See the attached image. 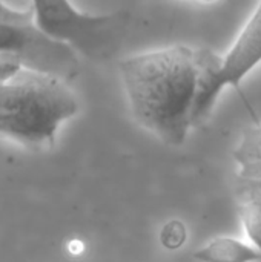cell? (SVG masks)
<instances>
[{
	"mask_svg": "<svg viewBox=\"0 0 261 262\" xmlns=\"http://www.w3.org/2000/svg\"><path fill=\"white\" fill-rule=\"evenodd\" d=\"M118 72L135 121L171 146L185 143L197 88L195 48L174 45L132 54Z\"/></svg>",
	"mask_w": 261,
	"mask_h": 262,
	"instance_id": "6da1fadb",
	"label": "cell"
},
{
	"mask_svg": "<svg viewBox=\"0 0 261 262\" xmlns=\"http://www.w3.org/2000/svg\"><path fill=\"white\" fill-rule=\"evenodd\" d=\"M78 112L69 83L20 66L0 80V135L29 147L51 146L62 123Z\"/></svg>",
	"mask_w": 261,
	"mask_h": 262,
	"instance_id": "7a4b0ae2",
	"label": "cell"
},
{
	"mask_svg": "<svg viewBox=\"0 0 261 262\" xmlns=\"http://www.w3.org/2000/svg\"><path fill=\"white\" fill-rule=\"evenodd\" d=\"M32 20L49 37L72 48L78 57L92 61L111 58L123 45L131 12L86 14L71 0H32Z\"/></svg>",
	"mask_w": 261,
	"mask_h": 262,
	"instance_id": "3957f363",
	"label": "cell"
},
{
	"mask_svg": "<svg viewBox=\"0 0 261 262\" xmlns=\"http://www.w3.org/2000/svg\"><path fill=\"white\" fill-rule=\"evenodd\" d=\"M197 88L191 112V127L203 124L225 86L240 89L242 80L261 61V2L226 57L211 49L195 48Z\"/></svg>",
	"mask_w": 261,
	"mask_h": 262,
	"instance_id": "277c9868",
	"label": "cell"
},
{
	"mask_svg": "<svg viewBox=\"0 0 261 262\" xmlns=\"http://www.w3.org/2000/svg\"><path fill=\"white\" fill-rule=\"evenodd\" d=\"M0 55L20 66L55 75L68 83L80 74V57L68 45L46 35L34 20L0 21Z\"/></svg>",
	"mask_w": 261,
	"mask_h": 262,
	"instance_id": "5b68a950",
	"label": "cell"
},
{
	"mask_svg": "<svg viewBox=\"0 0 261 262\" xmlns=\"http://www.w3.org/2000/svg\"><path fill=\"white\" fill-rule=\"evenodd\" d=\"M194 258L200 262H260L261 252L235 238H215L198 249Z\"/></svg>",
	"mask_w": 261,
	"mask_h": 262,
	"instance_id": "8992f818",
	"label": "cell"
},
{
	"mask_svg": "<svg viewBox=\"0 0 261 262\" xmlns=\"http://www.w3.org/2000/svg\"><path fill=\"white\" fill-rule=\"evenodd\" d=\"M238 178L261 181V124L248 127L234 152Z\"/></svg>",
	"mask_w": 261,
	"mask_h": 262,
	"instance_id": "52a82bcc",
	"label": "cell"
},
{
	"mask_svg": "<svg viewBox=\"0 0 261 262\" xmlns=\"http://www.w3.org/2000/svg\"><path fill=\"white\" fill-rule=\"evenodd\" d=\"M240 220L248 238L261 252V196L242 178L237 184Z\"/></svg>",
	"mask_w": 261,
	"mask_h": 262,
	"instance_id": "ba28073f",
	"label": "cell"
},
{
	"mask_svg": "<svg viewBox=\"0 0 261 262\" xmlns=\"http://www.w3.org/2000/svg\"><path fill=\"white\" fill-rule=\"evenodd\" d=\"M162 243L166 249L169 250H175L180 249L188 238V232L183 223L180 221H171L169 224L165 226V229L162 230Z\"/></svg>",
	"mask_w": 261,
	"mask_h": 262,
	"instance_id": "9c48e42d",
	"label": "cell"
},
{
	"mask_svg": "<svg viewBox=\"0 0 261 262\" xmlns=\"http://www.w3.org/2000/svg\"><path fill=\"white\" fill-rule=\"evenodd\" d=\"M0 57H2V55H0Z\"/></svg>",
	"mask_w": 261,
	"mask_h": 262,
	"instance_id": "30bf717a",
	"label": "cell"
},
{
	"mask_svg": "<svg viewBox=\"0 0 261 262\" xmlns=\"http://www.w3.org/2000/svg\"><path fill=\"white\" fill-rule=\"evenodd\" d=\"M260 262H261V261H260Z\"/></svg>",
	"mask_w": 261,
	"mask_h": 262,
	"instance_id": "8fae6325",
	"label": "cell"
}]
</instances>
